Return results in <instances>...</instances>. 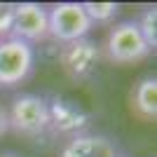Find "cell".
Here are the masks:
<instances>
[{
	"label": "cell",
	"mask_w": 157,
	"mask_h": 157,
	"mask_svg": "<svg viewBox=\"0 0 157 157\" xmlns=\"http://www.w3.org/2000/svg\"><path fill=\"white\" fill-rule=\"evenodd\" d=\"M7 127L19 136H42L49 131V103L40 94H17L7 105Z\"/></svg>",
	"instance_id": "cell-1"
},
{
	"label": "cell",
	"mask_w": 157,
	"mask_h": 157,
	"mask_svg": "<svg viewBox=\"0 0 157 157\" xmlns=\"http://www.w3.org/2000/svg\"><path fill=\"white\" fill-rule=\"evenodd\" d=\"M150 54L152 49L143 40L136 19H124L110 26L108 35H105V56L113 63L134 66V63L145 61Z\"/></svg>",
	"instance_id": "cell-2"
},
{
	"label": "cell",
	"mask_w": 157,
	"mask_h": 157,
	"mask_svg": "<svg viewBox=\"0 0 157 157\" xmlns=\"http://www.w3.org/2000/svg\"><path fill=\"white\" fill-rule=\"evenodd\" d=\"M35 68V49L17 38L0 40V89H14L31 78Z\"/></svg>",
	"instance_id": "cell-3"
},
{
	"label": "cell",
	"mask_w": 157,
	"mask_h": 157,
	"mask_svg": "<svg viewBox=\"0 0 157 157\" xmlns=\"http://www.w3.org/2000/svg\"><path fill=\"white\" fill-rule=\"evenodd\" d=\"M47 19H49V38L56 40L59 45L89 38L94 28L89 17L85 14L82 2H56L47 7Z\"/></svg>",
	"instance_id": "cell-4"
},
{
	"label": "cell",
	"mask_w": 157,
	"mask_h": 157,
	"mask_svg": "<svg viewBox=\"0 0 157 157\" xmlns=\"http://www.w3.org/2000/svg\"><path fill=\"white\" fill-rule=\"evenodd\" d=\"M10 38L24 40L28 45H40L49 38L47 7L40 2H14V19Z\"/></svg>",
	"instance_id": "cell-5"
},
{
	"label": "cell",
	"mask_w": 157,
	"mask_h": 157,
	"mask_svg": "<svg viewBox=\"0 0 157 157\" xmlns=\"http://www.w3.org/2000/svg\"><path fill=\"white\" fill-rule=\"evenodd\" d=\"M98 59H101V49L92 38H82L68 45H61L59 49V63L63 73L73 80H87L94 73Z\"/></svg>",
	"instance_id": "cell-6"
},
{
	"label": "cell",
	"mask_w": 157,
	"mask_h": 157,
	"mask_svg": "<svg viewBox=\"0 0 157 157\" xmlns=\"http://www.w3.org/2000/svg\"><path fill=\"white\" fill-rule=\"evenodd\" d=\"M47 103H49V129L54 134H63L68 138L85 134L89 124V115L82 110V105L63 96H54Z\"/></svg>",
	"instance_id": "cell-7"
},
{
	"label": "cell",
	"mask_w": 157,
	"mask_h": 157,
	"mask_svg": "<svg viewBox=\"0 0 157 157\" xmlns=\"http://www.w3.org/2000/svg\"><path fill=\"white\" fill-rule=\"evenodd\" d=\"M61 157H120V150L103 134H78L66 141Z\"/></svg>",
	"instance_id": "cell-8"
},
{
	"label": "cell",
	"mask_w": 157,
	"mask_h": 157,
	"mask_svg": "<svg viewBox=\"0 0 157 157\" xmlns=\"http://www.w3.org/2000/svg\"><path fill=\"white\" fill-rule=\"evenodd\" d=\"M129 105H131V113L141 122H155L157 120V78L155 75H145L136 82V87L131 89Z\"/></svg>",
	"instance_id": "cell-9"
},
{
	"label": "cell",
	"mask_w": 157,
	"mask_h": 157,
	"mask_svg": "<svg viewBox=\"0 0 157 157\" xmlns=\"http://www.w3.org/2000/svg\"><path fill=\"white\" fill-rule=\"evenodd\" d=\"M82 7L92 21V26H113V21L120 14L117 2H82Z\"/></svg>",
	"instance_id": "cell-10"
},
{
	"label": "cell",
	"mask_w": 157,
	"mask_h": 157,
	"mask_svg": "<svg viewBox=\"0 0 157 157\" xmlns=\"http://www.w3.org/2000/svg\"><path fill=\"white\" fill-rule=\"evenodd\" d=\"M136 24H138V31L143 35V40L148 42V47L155 52V47H157V7H145L141 12V17L136 19Z\"/></svg>",
	"instance_id": "cell-11"
},
{
	"label": "cell",
	"mask_w": 157,
	"mask_h": 157,
	"mask_svg": "<svg viewBox=\"0 0 157 157\" xmlns=\"http://www.w3.org/2000/svg\"><path fill=\"white\" fill-rule=\"evenodd\" d=\"M12 19H14V2H0V40L12 35Z\"/></svg>",
	"instance_id": "cell-12"
},
{
	"label": "cell",
	"mask_w": 157,
	"mask_h": 157,
	"mask_svg": "<svg viewBox=\"0 0 157 157\" xmlns=\"http://www.w3.org/2000/svg\"><path fill=\"white\" fill-rule=\"evenodd\" d=\"M7 131H10V127H7V105H2V101H0V138Z\"/></svg>",
	"instance_id": "cell-13"
},
{
	"label": "cell",
	"mask_w": 157,
	"mask_h": 157,
	"mask_svg": "<svg viewBox=\"0 0 157 157\" xmlns=\"http://www.w3.org/2000/svg\"><path fill=\"white\" fill-rule=\"evenodd\" d=\"M0 157H24V155H19V152H14V150H2Z\"/></svg>",
	"instance_id": "cell-14"
},
{
	"label": "cell",
	"mask_w": 157,
	"mask_h": 157,
	"mask_svg": "<svg viewBox=\"0 0 157 157\" xmlns=\"http://www.w3.org/2000/svg\"><path fill=\"white\" fill-rule=\"evenodd\" d=\"M120 157H122V155H120Z\"/></svg>",
	"instance_id": "cell-15"
}]
</instances>
